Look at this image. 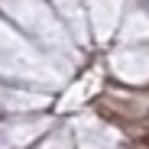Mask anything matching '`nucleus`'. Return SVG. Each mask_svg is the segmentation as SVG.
<instances>
[]
</instances>
